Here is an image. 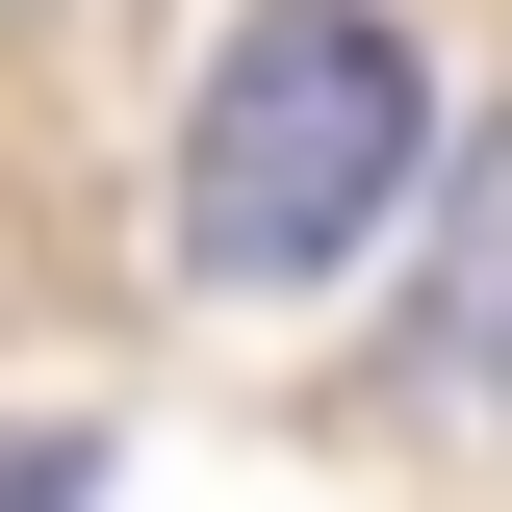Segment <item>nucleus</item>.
<instances>
[{"mask_svg":"<svg viewBox=\"0 0 512 512\" xmlns=\"http://www.w3.org/2000/svg\"><path fill=\"white\" fill-rule=\"evenodd\" d=\"M410 180H436L410 26H384V0H256L231 52H205V128H180V256L231 282V308H308Z\"/></svg>","mask_w":512,"mask_h":512,"instance_id":"nucleus-1","label":"nucleus"},{"mask_svg":"<svg viewBox=\"0 0 512 512\" xmlns=\"http://www.w3.org/2000/svg\"><path fill=\"white\" fill-rule=\"evenodd\" d=\"M0 512H103V461L77 436H0Z\"/></svg>","mask_w":512,"mask_h":512,"instance_id":"nucleus-2","label":"nucleus"},{"mask_svg":"<svg viewBox=\"0 0 512 512\" xmlns=\"http://www.w3.org/2000/svg\"><path fill=\"white\" fill-rule=\"evenodd\" d=\"M461 359H487V384H512V282H461Z\"/></svg>","mask_w":512,"mask_h":512,"instance_id":"nucleus-3","label":"nucleus"}]
</instances>
